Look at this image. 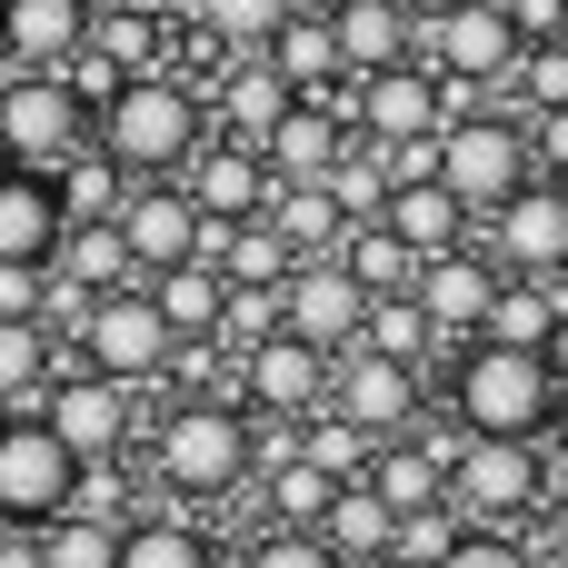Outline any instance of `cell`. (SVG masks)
<instances>
[{
	"label": "cell",
	"mask_w": 568,
	"mask_h": 568,
	"mask_svg": "<svg viewBox=\"0 0 568 568\" xmlns=\"http://www.w3.org/2000/svg\"><path fill=\"white\" fill-rule=\"evenodd\" d=\"M140 489L180 499V509H220L260 479V419L240 399H160L150 439H140Z\"/></svg>",
	"instance_id": "6da1fadb"
},
{
	"label": "cell",
	"mask_w": 568,
	"mask_h": 568,
	"mask_svg": "<svg viewBox=\"0 0 568 568\" xmlns=\"http://www.w3.org/2000/svg\"><path fill=\"white\" fill-rule=\"evenodd\" d=\"M439 409H449L459 439H529V449H539V439L559 429V379H549L539 349H489V339H469V349L439 359Z\"/></svg>",
	"instance_id": "7a4b0ae2"
},
{
	"label": "cell",
	"mask_w": 568,
	"mask_h": 568,
	"mask_svg": "<svg viewBox=\"0 0 568 568\" xmlns=\"http://www.w3.org/2000/svg\"><path fill=\"white\" fill-rule=\"evenodd\" d=\"M90 140H100L130 180H180L190 150L210 140V100H200L180 70H150V80H120V100L90 120Z\"/></svg>",
	"instance_id": "3957f363"
},
{
	"label": "cell",
	"mask_w": 568,
	"mask_h": 568,
	"mask_svg": "<svg viewBox=\"0 0 568 568\" xmlns=\"http://www.w3.org/2000/svg\"><path fill=\"white\" fill-rule=\"evenodd\" d=\"M539 170H529V140H519V120L509 110H449V130H439V190L469 210V220H489L499 200H519Z\"/></svg>",
	"instance_id": "277c9868"
},
{
	"label": "cell",
	"mask_w": 568,
	"mask_h": 568,
	"mask_svg": "<svg viewBox=\"0 0 568 568\" xmlns=\"http://www.w3.org/2000/svg\"><path fill=\"white\" fill-rule=\"evenodd\" d=\"M549 499V469L529 439H459L449 429V509L469 529H529Z\"/></svg>",
	"instance_id": "5b68a950"
},
{
	"label": "cell",
	"mask_w": 568,
	"mask_h": 568,
	"mask_svg": "<svg viewBox=\"0 0 568 568\" xmlns=\"http://www.w3.org/2000/svg\"><path fill=\"white\" fill-rule=\"evenodd\" d=\"M90 150V110L70 100V80L60 70H10L0 80V160L10 170H70Z\"/></svg>",
	"instance_id": "8992f818"
},
{
	"label": "cell",
	"mask_w": 568,
	"mask_h": 568,
	"mask_svg": "<svg viewBox=\"0 0 568 568\" xmlns=\"http://www.w3.org/2000/svg\"><path fill=\"white\" fill-rule=\"evenodd\" d=\"M170 320L150 310V290H110V300H90V320H80V369H100V379H120V389H170Z\"/></svg>",
	"instance_id": "52a82bcc"
},
{
	"label": "cell",
	"mask_w": 568,
	"mask_h": 568,
	"mask_svg": "<svg viewBox=\"0 0 568 568\" xmlns=\"http://www.w3.org/2000/svg\"><path fill=\"white\" fill-rule=\"evenodd\" d=\"M70 479H80V459L50 439V419H40V409H10V419H0V529H50V519H70Z\"/></svg>",
	"instance_id": "ba28073f"
},
{
	"label": "cell",
	"mask_w": 568,
	"mask_h": 568,
	"mask_svg": "<svg viewBox=\"0 0 568 568\" xmlns=\"http://www.w3.org/2000/svg\"><path fill=\"white\" fill-rule=\"evenodd\" d=\"M40 419H50V439H60L80 469H110V459H130V449H140V389H120V379H100V369L50 379Z\"/></svg>",
	"instance_id": "9c48e42d"
},
{
	"label": "cell",
	"mask_w": 568,
	"mask_h": 568,
	"mask_svg": "<svg viewBox=\"0 0 568 568\" xmlns=\"http://www.w3.org/2000/svg\"><path fill=\"white\" fill-rule=\"evenodd\" d=\"M329 409L379 449V439H409V429H419L429 379H419V369H399V359H379V349H339V359H329Z\"/></svg>",
	"instance_id": "30bf717a"
},
{
	"label": "cell",
	"mask_w": 568,
	"mask_h": 568,
	"mask_svg": "<svg viewBox=\"0 0 568 568\" xmlns=\"http://www.w3.org/2000/svg\"><path fill=\"white\" fill-rule=\"evenodd\" d=\"M479 250L499 260V280H568V190L529 180L519 200H499L479 220Z\"/></svg>",
	"instance_id": "8fae6325"
},
{
	"label": "cell",
	"mask_w": 568,
	"mask_h": 568,
	"mask_svg": "<svg viewBox=\"0 0 568 568\" xmlns=\"http://www.w3.org/2000/svg\"><path fill=\"white\" fill-rule=\"evenodd\" d=\"M349 130L359 140H439L449 130V80L429 70V60H399V70H379V80H349Z\"/></svg>",
	"instance_id": "7c38bea8"
},
{
	"label": "cell",
	"mask_w": 568,
	"mask_h": 568,
	"mask_svg": "<svg viewBox=\"0 0 568 568\" xmlns=\"http://www.w3.org/2000/svg\"><path fill=\"white\" fill-rule=\"evenodd\" d=\"M240 409L260 419V429H300L310 409H329V359L310 349V339H260L250 359H240Z\"/></svg>",
	"instance_id": "4fadbf2b"
},
{
	"label": "cell",
	"mask_w": 568,
	"mask_h": 568,
	"mask_svg": "<svg viewBox=\"0 0 568 568\" xmlns=\"http://www.w3.org/2000/svg\"><path fill=\"white\" fill-rule=\"evenodd\" d=\"M409 300L429 310V329H439V349H469L479 329H489V310H499V260L469 240V250H439V260H419V280H409Z\"/></svg>",
	"instance_id": "5bb4252c"
},
{
	"label": "cell",
	"mask_w": 568,
	"mask_h": 568,
	"mask_svg": "<svg viewBox=\"0 0 568 568\" xmlns=\"http://www.w3.org/2000/svg\"><path fill=\"white\" fill-rule=\"evenodd\" d=\"M359 320H369V290H359L339 260H300V270L280 280V329H290V339H310L320 359L359 349Z\"/></svg>",
	"instance_id": "9a60e30c"
},
{
	"label": "cell",
	"mask_w": 568,
	"mask_h": 568,
	"mask_svg": "<svg viewBox=\"0 0 568 568\" xmlns=\"http://www.w3.org/2000/svg\"><path fill=\"white\" fill-rule=\"evenodd\" d=\"M110 230L130 240V270H140V280H160V270L200 260V210H190V190H180V180H130V200H120V220H110Z\"/></svg>",
	"instance_id": "2e32d148"
},
{
	"label": "cell",
	"mask_w": 568,
	"mask_h": 568,
	"mask_svg": "<svg viewBox=\"0 0 568 568\" xmlns=\"http://www.w3.org/2000/svg\"><path fill=\"white\" fill-rule=\"evenodd\" d=\"M180 190H190V210H200V220H260L280 180H270V160H260L250 140H220V130H210V140L190 150Z\"/></svg>",
	"instance_id": "e0dca14e"
},
{
	"label": "cell",
	"mask_w": 568,
	"mask_h": 568,
	"mask_svg": "<svg viewBox=\"0 0 568 568\" xmlns=\"http://www.w3.org/2000/svg\"><path fill=\"white\" fill-rule=\"evenodd\" d=\"M300 100H339L349 90V70H339V30H329V0H300L280 30H270V50H260Z\"/></svg>",
	"instance_id": "ac0fdd59"
},
{
	"label": "cell",
	"mask_w": 568,
	"mask_h": 568,
	"mask_svg": "<svg viewBox=\"0 0 568 568\" xmlns=\"http://www.w3.org/2000/svg\"><path fill=\"white\" fill-rule=\"evenodd\" d=\"M349 150V90L339 100H290L280 110V130L260 140V160H270V180H329V160Z\"/></svg>",
	"instance_id": "d6986e66"
},
{
	"label": "cell",
	"mask_w": 568,
	"mask_h": 568,
	"mask_svg": "<svg viewBox=\"0 0 568 568\" xmlns=\"http://www.w3.org/2000/svg\"><path fill=\"white\" fill-rule=\"evenodd\" d=\"M329 30H339V70L349 80H379V70L419 60V20L399 0H329Z\"/></svg>",
	"instance_id": "ffe728a7"
},
{
	"label": "cell",
	"mask_w": 568,
	"mask_h": 568,
	"mask_svg": "<svg viewBox=\"0 0 568 568\" xmlns=\"http://www.w3.org/2000/svg\"><path fill=\"white\" fill-rule=\"evenodd\" d=\"M290 100H300V90H290L270 60H220V80H210V130L260 150V140L280 130V110H290Z\"/></svg>",
	"instance_id": "44dd1931"
},
{
	"label": "cell",
	"mask_w": 568,
	"mask_h": 568,
	"mask_svg": "<svg viewBox=\"0 0 568 568\" xmlns=\"http://www.w3.org/2000/svg\"><path fill=\"white\" fill-rule=\"evenodd\" d=\"M369 489L389 499V519L449 509V439H429V429H409V439H379V459H369Z\"/></svg>",
	"instance_id": "7402d4cb"
},
{
	"label": "cell",
	"mask_w": 568,
	"mask_h": 568,
	"mask_svg": "<svg viewBox=\"0 0 568 568\" xmlns=\"http://www.w3.org/2000/svg\"><path fill=\"white\" fill-rule=\"evenodd\" d=\"M0 40H10V70H70L90 40V10L80 0H0Z\"/></svg>",
	"instance_id": "603a6c76"
},
{
	"label": "cell",
	"mask_w": 568,
	"mask_h": 568,
	"mask_svg": "<svg viewBox=\"0 0 568 568\" xmlns=\"http://www.w3.org/2000/svg\"><path fill=\"white\" fill-rule=\"evenodd\" d=\"M379 230H389V240H409V260H439V250H469V240H479V220H469V210H459L439 180H409V190H389Z\"/></svg>",
	"instance_id": "cb8c5ba5"
},
{
	"label": "cell",
	"mask_w": 568,
	"mask_h": 568,
	"mask_svg": "<svg viewBox=\"0 0 568 568\" xmlns=\"http://www.w3.org/2000/svg\"><path fill=\"white\" fill-rule=\"evenodd\" d=\"M310 539H320V549H329L339 568H369V559H389L399 519H389V499H379L369 479H349V489H339V499L320 509V529H310Z\"/></svg>",
	"instance_id": "d4e9b609"
},
{
	"label": "cell",
	"mask_w": 568,
	"mask_h": 568,
	"mask_svg": "<svg viewBox=\"0 0 568 568\" xmlns=\"http://www.w3.org/2000/svg\"><path fill=\"white\" fill-rule=\"evenodd\" d=\"M50 250H60V200H50V180L0 160V260H30V270H40Z\"/></svg>",
	"instance_id": "484cf974"
},
{
	"label": "cell",
	"mask_w": 568,
	"mask_h": 568,
	"mask_svg": "<svg viewBox=\"0 0 568 568\" xmlns=\"http://www.w3.org/2000/svg\"><path fill=\"white\" fill-rule=\"evenodd\" d=\"M260 220L290 240V260H339V240H349V220H339V200H329L320 180H280Z\"/></svg>",
	"instance_id": "4316f807"
},
{
	"label": "cell",
	"mask_w": 568,
	"mask_h": 568,
	"mask_svg": "<svg viewBox=\"0 0 568 568\" xmlns=\"http://www.w3.org/2000/svg\"><path fill=\"white\" fill-rule=\"evenodd\" d=\"M50 200H60V230H100V220H120V200H130V170L90 140L70 170H50Z\"/></svg>",
	"instance_id": "83f0119b"
},
{
	"label": "cell",
	"mask_w": 568,
	"mask_h": 568,
	"mask_svg": "<svg viewBox=\"0 0 568 568\" xmlns=\"http://www.w3.org/2000/svg\"><path fill=\"white\" fill-rule=\"evenodd\" d=\"M50 280H70L80 300H110V290H140V270H130V240L100 220V230H60V250H50Z\"/></svg>",
	"instance_id": "f1b7e54d"
},
{
	"label": "cell",
	"mask_w": 568,
	"mask_h": 568,
	"mask_svg": "<svg viewBox=\"0 0 568 568\" xmlns=\"http://www.w3.org/2000/svg\"><path fill=\"white\" fill-rule=\"evenodd\" d=\"M140 290H150V310L170 320V339H210L220 310H230V280H220L210 260H180V270H160V280H140Z\"/></svg>",
	"instance_id": "f546056e"
},
{
	"label": "cell",
	"mask_w": 568,
	"mask_h": 568,
	"mask_svg": "<svg viewBox=\"0 0 568 568\" xmlns=\"http://www.w3.org/2000/svg\"><path fill=\"white\" fill-rule=\"evenodd\" d=\"M120 568H220V549L190 509H140L120 529Z\"/></svg>",
	"instance_id": "4dcf8cb0"
},
{
	"label": "cell",
	"mask_w": 568,
	"mask_h": 568,
	"mask_svg": "<svg viewBox=\"0 0 568 568\" xmlns=\"http://www.w3.org/2000/svg\"><path fill=\"white\" fill-rule=\"evenodd\" d=\"M359 349H379V359H399V369H419V379H439V329H429V310L399 290V300H369V320H359Z\"/></svg>",
	"instance_id": "1f68e13d"
},
{
	"label": "cell",
	"mask_w": 568,
	"mask_h": 568,
	"mask_svg": "<svg viewBox=\"0 0 568 568\" xmlns=\"http://www.w3.org/2000/svg\"><path fill=\"white\" fill-rule=\"evenodd\" d=\"M568 310V280H499V310H489V349H549V329H559Z\"/></svg>",
	"instance_id": "d6a6232c"
},
{
	"label": "cell",
	"mask_w": 568,
	"mask_h": 568,
	"mask_svg": "<svg viewBox=\"0 0 568 568\" xmlns=\"http://www.w3.org/2000/svg\"><path fill=\"white\" fill-rule=\"evenodd\" d=\"M50 379H60L50 329H40V320H0V419H10V409H40Z\"/></svg>",
	"instance_id": "836d02e7"
},
{
	"label": "cell",
	"mask_w": 568,
	"mask_h": 568,
	"mask_svg": "<svg viewBox=\"0 0 568 568\" xmlns=\"http://www.w3.org/2000/svg\"><path fill=\"white\" fill-rule=\"evenodd\" d=\"M290 10H300V0H190L200 40H210L220 60H260V50H270V30H280Z\"/></svg>",
	"instance_id": "e575fe53"
},
{
	"label": "cell",
	"mask_w": 568,
	"mask_h": 568,
	"mask_svg": "<svg viewBox=\"0 0 568 568\" xmlns=\"http://www.w3.org/2000/svg\"><path fill=\"white\" fill-rule=\"evenodd\" d=\"M90 60H110L120 80H150V70H170L160 60V0L150 10H110V20H90V40H80Z\"/></svg>",
	"instance_id": "d590c367"
},
{
	"label": "cell",
	"mask_w": 568,
	"mask_h": 568,
	"mask_svg": "<svg viewBox=\"0 0 568 568\" xmlns=\"http://www.w3.org/2000/svg\"><path fill=\"white\" fill-rule=\"evenodd\" d=\"M339 270H349V280H359L369 300H399V290L419 280V260H409V240H389L379 220H359V230L339 240Z\"/></svg>",
	"instance_id": "8d00e7d4"
},
{
	"label": "cell",
	"mask_w": 568,
	"mask_h": 568,
	"mask_svg": "<svg viewBox=\"0 0 568 568\" xmlns=\"http://www.w3.org/2000/svg\"><path fill=\"white\" fill-rule=\"evenodd\" d=\"M290 449H300L320 479H339V489H349V479H369V459H379V449H369V439H359L339 409H310V419L290 429Z\"/></svg>",
	"instance_id": "74e56055"
},
{
	"label": "cell",
	"mask_w": 568,
	"mask_h": 568,
	"mask_svg": "<svg viewBox=\"0 0 568 568\" xmlns=\"http://www.w3.org/2000/svg\"><path fill=\"white\" fill-rule=\"evenodd\" d=\"M320 190H329V200H339V220H349V230H359V220H379V210H389V170H379V150H369V140H359V130H349V150H339V160H329V180H320Z\"/></svg>",
	"instance_id": "f35d334b"
},
{
	"label": "cell",
	"mask_w": 568,
	"mask_h": 568,
	"mask_svg": "<svg viewBox=\"0 0 568 568\" xmlns=\"http://www.w3.org/2000/svg\"><path fill=\"white\" fill-rule=\"evenodd\" d=\"M509 120H529V110H568V40H539V50H519V70H509V100H499Z\"/></svg>",
	"instance_id": "ab89813d"
},
{
	"label": "cell",
	"mask_w": 568,
	"mask_h": 568,
	"mask_svg": "<svg viewBox=\"0 0 568 568\" xmlns=\"http://www.w3.org/2000/svg\"><path fill=\"white\" fill-rule=\"evenodd\" d=\"M230 359H250L260 339H280V290H230V310H220V329H210Z\"/></svg>",
	"instance_id": "60d3db41"
},
{
	"label": "cell",
	"mask_w": 568,
	"mask_h": 568,
	"mask_svg": "<svg viewBox=\"0 0 568 568\" xmlns=\"http://www.w3.org/2000/svg\"><path fill=\"white\" fill-rule=\"evenodd\" d=\"M40 549H50V568H120V529H100V519H50Z\"/></svg>",
	"instance_id": "b9f144b4"
},
{
	"label": "cell",
	"mask_w": 568,
	"mask_h": 568,
	"mask_svg": "<svg viewBox=\"0 0 568 568\" xmlns=\"http://www.w3.org/2000/svg\"><path fill=\"white\" fill-rule=\"evenodd\" d=\"M439 568H549V559L529 549V529H459V549Z\"/></svg>",
	"instance_id": "7bdbcfd3"
},
{
	"label": "cell",
	"mask_w": 568,
	"mask_h": 568,
	"mask_svg": "<svg viewBox=\"0 0 568 568\" xmlns=\"http://www.w3.org/2000/svg\"><path fill=\"white\" fill-rule=\"evenodd\" d=\"M459 509H419V519H399V539H389V559H409V568H439L449 549H459Z\"/></svg>",
	"instance_id": "ee69618b"
},
{
	"label": "cell",
	"mask_w": 568,
	"mask_h": 568,
	"mask_svg": "<svg viewBox=\"0 0 568 568\" xmlns=\"http://www.w3.org/2000/svg\"><path fill=\"white\" fill-rule=\"evenodd\" d=\"M240 568H339V559H329L310 529H260V539L240 549Z\"/></svg>",
	"instance_id": "f6af8a7d"
},
{
	"label": "cell",
	"mask_w": 568,
	"mask_h": 568,
	"mask_svg": "<svg viewBox=\"0 0 568 568\" xmlns=\"http://www.w3.org/2000/svg\"><path fill=\"white\" fill-rule=\"evenodd\" d=\"M519 140H529V170L539 180H568V110H529Z\"/></svg>",
	"instance_id": "bcb514c9"
},
{
	"label": "cell",
	"mask_w": 568,
	"mask_h": 568,
	"mask_svg": "<svg viewBox=\"0 0 568 568\" xmlns=\"http://www.w3.org/2000/svg\"><path fill=\"white\" fill-rule=\"evenodd\" d=\"M40 300H50V260L30 270V260H0V320H40Z\"/></svg>",
	"instance_id": "7dc6e473"
},
{
	"label": "cell",
	"mask_w": 568,
	"mask_h": 568,
	"mask_svg": "<svg viewBox=\"0 0 568 568\" xmlns=\"http://www.w3.org/2000/svg\"><path fill=\"white\" fill-rule=\"evenodd\" d=\"M499 10H509L519 50H539V40H568V0H499Z\"/></svg>",
	"instance_id": "c3c4849f"
},
{
	"label": "cell",
	"mask_w": 568,
	"mask_h": 568,
	"mask_svg": "<svg viewBox=\"0 0 568 568\" xmlns=\"http://www.w3.org/2000/svg\"><path fill=\"white\" fill-rule=\"evenodd\" d=\"M529 549H539L549 568H568V489H549V499H539V519H529Z\"/></svg>",
	"instance_id": "681fc988"
},
{
	"label": "cell",
	"mask_w": 568,
	"mask_h": 568,
	"mask_svg": "<svg viewBox=\"0 0 568 568\" xmlns=\"http://www.w3.org/2000/svg\"><path fill=\"white\" fill-rule=\"evenodd\" d=\"M0 568H50V549H40V529H0Z\"/></svg>",
	"instance_id": "f907efd6"
},
{
	"label": "cell",
	"mask_w": 568,
	"mask_h": 568,
	"mask_svg": "<svg viewBox=\"0 0 568 568\" xmlns=\"http://www.w3.org/2000/svg\"><path fill=\"white\" fill-rule=\"evenodd\" d=\"M539 469H549V489H568V409H559V429L539 439Z\"/></svg>",
	"instance_id": "816d5d0a"
},
{
	"label": "cell",
	"mask_w": 568,
	"mask_h": 568,
	"mask_svg": "<svg viewBox=\"0 0 568 568\" xmlns=\"http://www.w3.org/2000/svg\"><path fill=\"white\" fill-rule=\"evenodd\" d=\"M539 359H549V379H559V409H568V310H559V329H549V349H539Z\"/></svg>",
	"instance_id": "f5cc1de1"
},
{
	"label": "cell",
	"mask_w": 568,
	"mask_h": 568,
	"mask_svg": "<svg viewBox=\"0 0 568 568\" xmlns=\"http://www.w3.org/2000/svg\"><path fill=\"white\" fill-rule=\"evenodd\" d=\"M399 10H409V20L429 30V20H439V10H459V0H399Z\"/></svg>",
	"instance_id": "db71d44e"
},
{
	"label": "cell",
	"mask_w": 568,
	"mask_h": 568,
	"mask_svg": "<svg viewBox=\"0 0 568 568\" xmlns=\"http://www.w3.org/2000/svg\"><path fill=\"white\" fill-rule=\"evenodd\" d=\"M80 10H90V20H110V10H150V0H80Z\"/></svg>",
	"instance_id": "11a10c76"
},
{
	"label": "cell",
	"mask_w": 568,
	"mask_h": 568,
	"mask_svg": "<svg viewBox=\"0 0 568 568\" xmlns=\"http://www.w3.org/2000/svg\"><path fill=\"white\" fill-rule=\"evenodd\" d=\"M0 80H10V40H0Z\"/></svg>",
	"instance_id": "9f6ffc18"
},
{
	"label": "cell",
	"mask_w": 568,
	"mask_h": 568,
	"mask_svg": "<svg viewBox=\"0 0 568 568\" xmlns=\"http://www.w3.org/2000/svg\"><path fill=\"white\" fill-rule=\"evenodd\" d=\"M369 568H409V559H369Z\"/></svg>",
	"instance_id": "6f0895ef"
},
{
	"label": "cell",
	"mask_w": 568,
	"mask_h": 568,
	"mask_svg": "<svg viewBox=\"0 0 568 568\" xmlns=\"http://www.w3.org/2000/svg\"><path fill=\"white\" fill-rule=\"evenodd\" d=\"M559 190H568V180H559Z\"/></svg>",
	"instance_id": "680465c9"
}]
</instances>
